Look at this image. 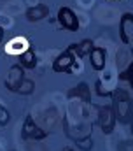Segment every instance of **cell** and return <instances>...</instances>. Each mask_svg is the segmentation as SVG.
<instances>
[{"mask_svg":"<svg viewBox=\"0 0 133 151\" xmlns=\"http://www.w3.org/2000/svg\"><path fill=\"white\" fill-rule=\"evenodd\" d=\"M33 90H35V83H33L32 79H23L21 81V84L16 88V93H19V95H32Z\"/></svg>","mask_w":133,"mask_h":151,"instance_id":"obj_12","label":"cell"},{"mask_svg":"<svg viewBox=\"0 0 133 151\" xmlns=\"http://www.w3.org/2000/svg\"><path fill=\"white\" fill-rule=\"evenodd\" d=\"M114 97V104L112 109L116 114V119H119L121 123H130L133 121V100L130 97V93L126 90H116L112 93Z\"/></svg>","mask_w":133,"mask_h":151,"instance_id":"obj_1","label":"cell"},{"mask_svg":"<svg viewBox=\"0 0 133 151\" xmlns=\"http://www.w3.org/2000/svg\"><path fill=\"white\" fill-rule=\"evenodd\" d=\"M58 21L65 30H70V32L79 30V19H77L75 12L72 9H68V7H61L58 11Z\"/></svg>","mask_w":133,"mask_h":151,"instance_id":"obj_4","label":"cell"},{"mask_svg":"<svg viewBox=\"0 0 133 151\" xmlns=\"http://www.w3.org/2000/svg\"><path fill=\"white\" fill-rule=\"evenodd\" d=\"M19 65L23 69H35L37 65V56L32 49H25L23 53H19Z\"/></svg>","mask_w":133,"mask_h":151,"instance_id":"obj_10","label":"cell"},{"mask_svg":"<svg viewBox=\"0 0 133 151\" xmlns=\"http://www.w3.org/2000/svg\"><path fill=\"white\" fill-rule=\"evenodd\" d=\"M126 76H128V79H130V84L133 86V62L128 65V70H126Z\"/></svg>","mask_w":133,"mask_h":151,"instance_id":"obj_17","label":"cell"},{"mask_svg":"<svg viewBox=\"0 0 133 151\" xmlns=\"http://www.w3.org/2000/svg\"><path fill=\"white\" fill-rule=\"evenodd\" d=\"M9 119H11L9 111H7L5 107H2V106H0V125H2V127H4V125H7V123H9Z\"/></svg>","mask_w":133,"mask_h":151,"instance_id":"obj_15","label":"cell"},{"mask_svg":"<svg viewBox=\"0 0 133 151\" xmlns=\"http://www.w3.org/2000/svg\"><path fill=\"white\" fill-rule=\"evenodd\" d=\"M23 135L26 139H33V141H40V139H46L47 132H44L42 128H39L35 125V121L32 119V116H26L25 118V123H23Z\"/></svg>","mask_w":133,"mask_h":151,"instance_id":"obj_6","label":"cell"},{"mask_svg":"<svg viewBox=\"0 0 133 151\" xmlns=\"http://www.w3.org/2000/svg\"><path fill=\"white\" fill-rule=\"evenodd\" d=\"M2 40H4V28L0 27V42H2Z\"/></svg>","mask_w":133,"mask_h":151,"instance_id":"obj_18","label":"cell"},{"mask_svg":"<svg viewBox=\"0 0 133 151\" xmlns=\"http://www.w3.org/2000/svg\"><path fill=\"white\" fill-rule=\"evenodd\" d=\"M68 151H72V150H68Z\"/></svg>","mask_w":133,"mask_h":151,"instance_id":"obj_20","label":"cell"},{"mask_svg":"<svg viewBox=\"0 0 133 151\" xmlns=\"http://www.w3.org/2000/svg\"><path fill=\"white\" fill-rule=\"evenodd\" d=\"M119 151H133V142H130V141H124V142H121Z\"/></svg>","mask_w":133,"mask_h":151,"instance_id":"obj_16","label":"cell"},{"mask_svg":"<svg viewBox=\"0 0 133 151\" xmlns=\"http://www.w3.org/2000/svg\"><path fill=\"white\" fill-rule=\"evenodd\" d=\"M93 49H95V46H93V40H89V39L77 44V53H79V56H86V55H89Z\"/></svg>","mask_w":133,"mask_h":151,"instance_id":"obj_13","label":"cell"},{"mask_svg":"<svg viewBox=\"0 0 133 151\" xmlns=\"http://www.w3.org/2000/svg\"><path fill=\"white\" fill-rule=\"evenodd\" d=\"M70 97H81V100L82 102H88L89 104V88H88V84L86 83H81L79 86H75L72 91H70Z\"/></svg>","mask_w":133,"mask_h":151,"instance_id":"obj_11","label":"cell"},{"mask_svg":"<svg viewBox=\"0 0 133 151\" xmlns=\"http://www.w3.org/2000/svg\"><path fill=\"white\" fill-rule=\"evenodd\" d=\"M49 14V7L46 4H39V5H33L26 11V19L28 21H40L44 18H47Z\"/></svg>","mask_w":133,"mask_h":151,"instance_id":"obj_8","label":"cell"},{"mask_svg":"<svg viewBox=\"0 0 133 151\" xmlns=\"http://www.w3.org/2000/svg\"><path fill=\"white\" fill-rule=\"evenodd\" d=\"M75 142H77V146L81 148V150L84 151H89L93 148V141H91V137H84V139H75Z\"/></svg>","mask_w":133,"mask_h":151,"instance_id":"obj_14","label":"cell"},{"mask_svg":"<svg viewBox=\"0 0 133 151\" xmlns=\"http://www.w3.org/2000/svg\"><path fill=\"white\" fill-rule=\"evenodd\" d=\"M97 121H98L102 132L110 134L114 130V123H116V114H114L112 106H102V107H98Z\"/></svg>","mask_w":133,"mask_h":151,"instance_id":"obj_3","label":"cell"},{"mask_svg":"<svg viewBox=\"0 0 133 151\" xmlns=\"http://www.w3.org/2000/svg\"><path fill=\"white\" fill-rule=\"evenodd\" d=\"M25 79V74H23V67L21 65H12L7 72V77H5V88L11 90V91H16V88L21 84V81Z\"/></svg>","mask_w":133,"mask_h":151,"instance_id":"obj_5","label":"cell"},{"mask_svg":"<svg viewBox=\"0 0 133 151\" xmlns=\"http://www.w3.org/2000/svg\"><path fill=\"white\" fill-rule=\"evenodd\" d=\"M89 62H91V67L95 70H102L105 67V51L100 47H95L89 53Z\"/></svg>","mask_w":133,"mask_h":151,"instance_id":"obj_9","label":"cell"},{"mask_svg":"<svg viewBox=\"0 0 133 151\" xmlns=\"http://www.w3.org/2000/svg\"><path fill=\"white\" fill-rule=\"evenodd\" d=\"M79 53H77V44H70L54 62H53V70L54 72H72V67L77 60Z\"/></svg>","mask_w":133,"mask_h":151,"instance_id":"obj_2","label":"cell"},{"mask_svg":"<svg viewBox=\"0 0 133 151\" xmlns=\"http://www.w3.org/2000/svg\"><path fill=\"white\" fill-rule=\"evenodd\" d=\"M132 130H133V123H132Z\"/></svg>","mask_w":133,"mask_h":151,"instance_id":"obj_19","label":"cell"},{"mask_svg":"<svg viewBox=\"0 0 133 151\" xmlns=\"http://www.w3.org/2000/svg\"><path fill=\"white\" fill-rule=\"evenodd\" d=\"M119 35H121V40L124 44H130V40L133 37V14L132 12L123 14L121 21H119Z\"/></svg>","mask_w":133,"mask_h":151,"instance_id":"obj_7","label":"cell"}]
</instances>
